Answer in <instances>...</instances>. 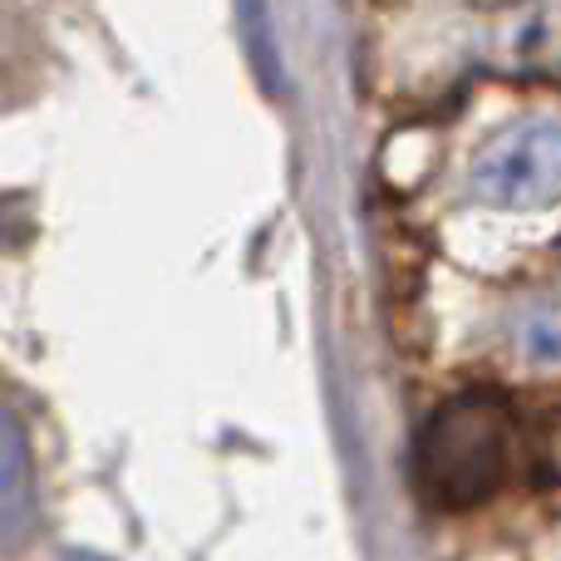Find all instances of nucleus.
Instances as JSON below:
<instances>
[{
    "mask_svg": "<svg viewBox=\"0 0 561 561\" xmlns=\"http://www.w3.org/2000/svg\"><path fill=\"white\" fill-rule=\"evenodd\" d=\"M30 483V448L20 438L15 419L0 414V507H10V497H20Z\"/></svg>",
    "mask_w": 561,
    "mask_h": 561,
    "instance_id": "nucleus-3",
    "label": "nucleus"
},
{
    "mask_svg": "<svg viewBox=\"0 0 561 561\" xmlns=\"http://www.w3.org/2000/svg\"><path fill=\"white\" fill-rule=\"evenodd\" d=\"M247 30H252V55H256V69L266 75V84H280V75H276V45H272V25H266V15H262V5H247Z\"/></svg>",
    "mask_w": 561,
    "mask_h": 561,
    "instance_id": "nucleus-4",
    "label": "nucleus"
},
{
    "mask_svg": "<svg viewBox=\"0 0 561 561\" xmlns=\"http://www.w3.org/2000/svg\"><path fill=\"white\" fill-rule=\"evenodd\" d=\"M561 183V144L557 128L527 124L497 138L473 168V193L493 207H547Z\"/></svg>",
    "mask_w": 561,
    "mask_h": 561,
    "instance_id": "nucleus-2",
    "label": "nucleus"
},
{
    "mask_svg": "<svg viewBox=\"0 0 561 561\" xmlns=\"http://www.w3.org/2000/svg\"><path fill=\"white\" fill-rule=\"evenodd\" d=\"M513 409L493 394H463L444 404L414 444V483L444 513H468L503 488L513 468Z\"/></svg>",
    "mask_w": 561,
    "mask_h": 561,
    "instance_id": "nucleus-1",
    "label": "nucleus"
}]
</instances>
